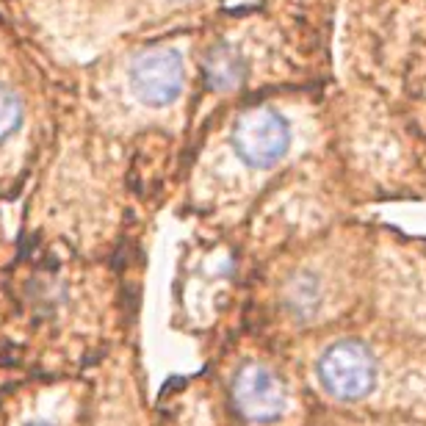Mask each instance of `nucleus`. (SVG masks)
I'll use <instances>...</instances> for the list:
<instances>
[{"label":"nucleus","mask_w":426,"mask_h":426,"mask_svg":"<svg viewBox=\"0 0 426 426\" xmlns=\"http://www.w3.org/2000/svg\"><path fill=\"white\" fill-rule=\"evenodd\" d=\"M318 379L332 398L357 401L374 387L376 365L371 352L360 341H338L321 354Z\"/></svg>","instance_id":"obj_1"},{"label":"nucleus","mask_w":426,"mask_h":426,"mask_svg":"<svg viewBox=\"0 0 426 426\" xmlns=\"http://www.w3.org/2000/svg\"><path fill=\"white\" fill-rule=\"evenodd\" d=\"M247 75L244 59L230 45H216L205 59V81L210 89H233Z\"/></svg>","instance_id":"obj_5"},{"label":"nucleus","mask_w":426,"mask_h":426,"mask_svg":"<svg viewBox=\"0 0 426 426\" xmlns=\"http://www.w3.org/2000/svg\"><path fill=\"white\" fill-rule=\"evenodd\" d=\"M233 404L236 409L255 423H269L280 418L285 407V390L280 379L263 365H247L239 371L233 382Z\"/></svg>","instance_id":"obj_4"},{"label":"nucleus","mask_w":426,"mask_h":426,"mask_svg":"<svg viewBox=\"0 0 426 426\" xmlns=\"http://www.w3.org/2000/svg\"><path fill=\"white\" fill-rule=\"evenodd\" d=\"M20 119H23V105H20V100L14 97V92H9V89L0 86V139L12 136V133L17 130V125H20Z\"/></svg>","instance_id":"obj_6"},{"label":"nucleus","mask_w":426,"mask_h":426,"mask_svg":"<svg viewBox=\"0 0 426 426\" xmlns=\"http://www.w3.org/2000/svg\"><path fill=\"white\" fill-rule=\"evenodd\" d=\"M130 83L139 100L147 105H169L183 94L185 86V70L183 59L174 50H155L141 59H136L130 70Z\"/></svg>","instance_id":"obj_3"},{"label":"nucleus","mask_w":426,"mask_h":426,"mask_svg":"<svg viewBox=\"0 0 426 426\" xmlns=\"http://www.w3.org/2000/svg\"><path fill=\"white\" fill-rule=\"evenodd\" d=\"M288 141H291V130L285 119L269 105L250 108L233 128V144L239 155L252 166L277 163L285 155Z\"/></svg>","instance_id":"obj_2"}]
</instances>
